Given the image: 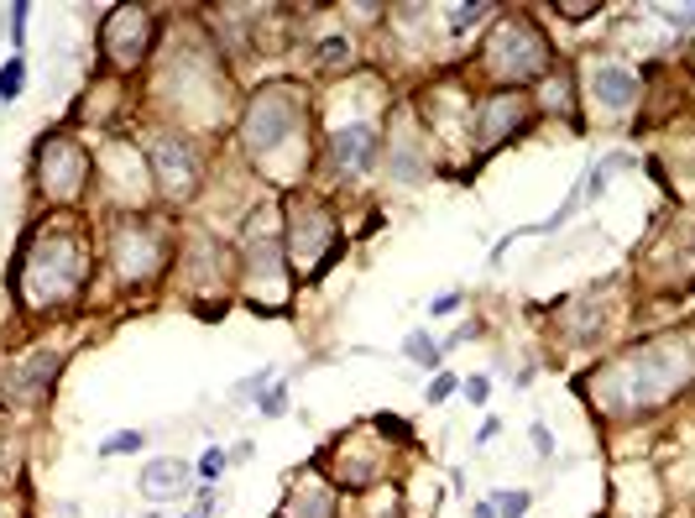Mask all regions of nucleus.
I'll list each match as a JSON object with an SVG mask.
<instances>
[{"instance_id": "nucleus-24", "label": "nucleus", "mask_w": 695, "mask_h": 518, "mask_svg": "<svg viewBox=\"0 0 695 518\" xmlns=\"http://www.w3.org/2000/svg\"><path fill=\"white\" fill-rule=\"evenodd\" d=\"M225 467H231V456H225V446H209V450L199 456V467H194V471L204 477V487H215V477H221Z\"/></svg>"}, {"instance_id": "nucleus-30", "label": "nucleus", "mask_w": 695, "mask_h": 518, "mask_svg": "<svg viewBox=\"0 0 695 518\" xmlns=\"http://www.w3.org/2000/svg\"><path fill=\"white\" fill-rule=\"evenodd\" d=\"M481 17H492V6H456V21H450V32H471Z\"/></svg>"}, {"instance_id": "nucleus-25", "label": "nucleus", "mask_w": 695, "mask_h": 518, "mask_svg": "<svg viewBox=\"0 0 695 518\" xmlns=\"http://www.w3.org/2000/svg\"><path fill=\"white\" fill-rule=\"evenodd\" d=\"M460 393H466L471 409H487V398H492V378H487V372H476V378L460 382Z\"/></svg>"}, {"instance_id": "nucleus-22", "label": "nucleus", "mask_w": 695, "mask_h": 518, "mask_svg": "<svg viewBox=\"0 0 695 518\" xmlns=\"http://www.w3.org/2000/svg\"><path fill=\"white\" fill-rule=\"evenodd\" d=\"M272 382H277V366H262V372H252V378H241L236 388H231V403H256Z\"/></svg>"}, {"instance_id": "nucleus-2", "label": "nucleus", "mask_w": 695, "mask_h": 518, "mask_svg": "<svg viewBox=\"0 0 695 518\" xmlns=\"http://www.w3.org/2000/svg\"><path fill=\"white\" fill-rule=\"evenodd\" d=\"M691 378H695V335L669 330V335H654V341L633 345L628 356L596 366L591 378H586V388L596 393V409L628 419V414L669 403V393L685 388Z\"/></svg>"}, {"instance_id": "nucleus-8", "label": "nucleus", "mask_w": 695, "mask_h": 518, "mask_svg": "<svg viewBox=\"0 0 695 518\" xmlns=\"http://www.w3.org/2000/svg\"><path fill=\"white\" fill-rule=\"evenodd\" d=\"M163 267H168V231L157 221H147V215L126 209L116 221V231H110V273L126 289H136V283H153Z\"/></svg>"}, {"instance_id": "nucleus-36", "label": "nucleus", "mask_w": 695, "mask_h": 518, "mask_svg": "<svg viewBox=\"0 0 695 518\" xmlns=\"http://www.w3.org/2000/svg\"><path fill=\"white\" fill-rule=\"evenodd\" d=\"M471 518H497V508H492V498H481V502H476V514Z\"/></svg>"}, {"instance_id": "nucleus-6", "label": "nucleus", "mask_w": 695, "mask_h": 518, "mask_svg": "<svg viewBox=\"0 0 695 518\" xmlns=\"http://www.w3.org/2000/svg\"><path fill=\"white\" fill-rule=\"evenodd\" d=\"M283 252H288L298 277H320V267L340 252L335 209L324 205V199L293 194L288 205H283Z\"/></svg>"}, {"instance_id": "nucleus-18", "label": "nucleus", "mask_w": 695, "mask_h": 518, "mask_svg": "<svg viewBox=\"0 0 695 518\" xmlns=\"http://www.w3.org/2000/svg\"><path fill=\"white\" fill-rule=\"evenodd\" d=\"M429 173V153L424 141L413 137V131H403V137H392V178L398 184H419Z\"/></svg>"}, {"instance_id": "nucleus-35", "label": "nucleus", "mask_w": 695, "mask_h": 518, "mask_svg": "<svg viewBox=\"0 0 695 518\" xmlns=\"http://www.w3.org/2000/svg\"><path fill=\"white\" fill-rule=\"evenodd\" d=\"M669 21H675V27H695V6H675V11H669Z\"/></svg>"}, {"instance_id": "nucleus-33", "label": "nucleus", "mask_w": 695, "mask_h": 518, "mask_svg": "<svg viewBox=\"0 0 695 518\" xmlns=\"http://www.w3.org/2000/svg\"><path fill=\"white\" fill-rule=\"evenodd\" d=\"M460 304H466V294H460V289H450V294H440L434 304H429V314H434V320H444V314H456Z\"/></svg>"}, {"instance_id": "nucleus-7", "label": "nucleus", "mask_w": 695, "mask_h": 518, "mask_svg": "<svg viewBox=\"0 0 695 518\" xmlns=\"http://www.w3.org/2000/svg\"><path fill=\"white\" fill-rule=\"evenodd\" d=\"M32 178H37V189H42V199H52L58 209H74L89 194V184H95V157H89V147L79 137L48 131V137L37 141Z\"/></svg>"}, {"instance_id": "nucleus-3", "label": "nucleus", "mask_w": 695, "mask_h": 518, "mask_svg": "<svg viewBox=\"0 0 695 518\" xmlns=\"http://www.w3.org/2000/svg\"><path fill=\"white\" fill-rule=\"evenodd\" d=\"M241 289L256 310H283L293 294L288 252H283V205H256L252 221L241 225Z\"/></svg>"}, {"instance_id": "nucleus-34", "label": "nucleus", "mask_w": 695, "mask_h": 518, "mask_svg": "<svg viewBox=\"0 0 695 518\" xmlns=\"http://www.w3.org/2000/svg\"><path fill=\"white\" fill-rule=\"evenodd\" d=\"M528 440H534V450H539V456H555V434H549V424H534V430H528Z\"/></svg>"}, {"instance_id": "nucleus-32", "label": "nucleus", "mask_w": 695, "mask_h": 518, "mask_svg": "<svg viewBox=\"0 0 695 518\" xmlns=\"http://www.w3.org/2000/svg\"><path fill=\"white\" fill-rule=\"evenodd\" d=\"M351 58V42H340V37H330V42H320V63L324 69H340Z\"/></svg>"}, {"instance_id": "nucleus-12", "label": "nucleus", "mask_w": 695, "mask_h": 518, "mask_svg": "<svg viewBox=\"0 0 695 518\" xmlns=\"http://www.w3.org/2000/svg\"><path fill=\"white\" fill-rule=\"evenodd\" d=\"M528 116H534V105H528L523 89H497L492 100H481L476 105V116H471L476 147H481V153H497L502 141H512L523 131Z\"/></svg>"}, {"instance_id": "nucleus-23", "label": "nucleus", "mask_w": 695, "mask_h": 518, "mask_svg": "<svg viewBox=\"0 0 695 518\" xmlns=\"http://www.w3.org/2000/svg\"><path fill=\"white\" fill-rule=\"evenodd\" d=\"M256 414H262V419H283V414H288V382H272L267 393L256 398Z\"/></svg>"}, {"instance_id": "nucleus-28", "label": "nucleus", "mask_w": 695, "mask_h": 518, "mask_svg": "<svg viewBox=\"0 0 695 518\" xmlns=\"http://www.w3.org/2000/svg\"><path fill=\"white\" fill-rule=\"evenodd\" d=\"M27 17H32V6H27V0H17V6H11V48H27Z\"/></svg>"}, {"instance_id": "nucleus-15", "label": "nucleus", "mask_w": 695, "mask_h": 518, "mask_svg": "<svg viewBox=\"0 0 695 518\" xmlns=\"http://www.w3.org/2000/svg\"><path fill=\"white\" fill-rule=\"evenodd\" d=\"M335 508H340L335 487H324L320 477H293L277 518H335Z\"/></svg>"}, {"instance_id": "nucleus-19", "label": "nucleus", "mask_w": 695, "mask_h": 518, "mask_svg": "<svg viewBox=\"0 0 695 518\" xmlns=\"http://www.w3.org/2000/svg\"><path fill=\"white\" fill-rule=\"evenodd\" d=\"M403 356L413 366H424V372H444V345L429 335V330H408L403 341Z\"/></svg>"}, {"instance_id": "nucleus-14", "label": "nucleus", "mask_w": 695, "mask_h": 518, "mask_svg": "<svg viewBox=\"0 0 695 518\" xmlns=\"http://www.w3.org/2000/svg\"><path fill=\"white\" fill-rule=\"evenodd\" d=\"M330 461H335V482L345 492H366V487L382 482V450L366 446L361 434H340V446L330 450Z\"/></svg>"}, {"instance_id": "nucleus-11", "label": "nucleus", "mask_w": 695, "mask_h": 518, "mask_svg": "<svg viewBox=\"0 0 695 518\" xmlns=\"http://www.w3.org/2000/svg\"><path fill=\"white\" fill-rule=\"evenodd\" d=\"M58 372H63V356H52V351L17 356V362L6 366V378H0V403L6 409H42Z\"/></svg>"}, {"instance_id": "nucleus-17", "label": "nucleus", "mask_w": 695, "mask_h": 518, "mask_svg": "<svg viewBox=\"0 0 695 518\" xmlns=\"http://www.w3.org/2000/svg\"><path fill=\"white\" fill-rule=\"evenodd\" d=\"M330 163H335L340 173L361 178V173L376 163V131L372 126H345V131H335V137H330Z\"/></svg>"}, {"instance_id": "nucleus-37", "label": "nucleus", "mask_w": 695, "mask_h": 518, "mask_svg": "<svg viewBox=\"0 0 695 518\" xmlns=\"http://www.w3.org/2000/svg\"><path fill=\"white\" fill-rule=\"evenodd\" d=\"M0 518H21V508L11 498H0Z\"/></svg>"}, {"instance_id": "nucleus-27", "label": "nucleus", "mask_w": 695, "mask_h": 518, "mask_svg": "<svg viewBox=\"0 0 695 518\" xmlns=\"http://www.w3.org/2000/svg\"><path fill=\"white\" fill-rule=\"evenodd\" d=\"M492 508H497V518H523L528 514V492H497Z\"/></svg>"}, {"instance_id": "nucleus-4", "label": "nucleus", "mask_w": 695, "mask_h": 518, "mask_svg": "<svg viewBox=\"0 0 695 518\" xmlns=\"http://www.w3.org/2000/svg\"><path fill=\"white\" fill-rule=\"evenodd\" d=\"M304 131V89L277 79V85H262L241 110V147L246 157H256L267 173H277V157L293 153V141Z\"/></svg>"}, {"instance_id": "nucleus-9", "label": "nucleus", "mask_w": 695, "mask_h": 518, "mask_svg": "<svg viewBox=\"0 0 695 518\" xmlns=\"http://www.w3.org/2000/svg\"><path fill=\"white\" fill-rule=\"evenodd\" d=\"M157 42V17L147 6H110V17L100 27V52L110 74H136L147 58H153Z\"/></svg>"}, {"instance_id": "nucleus-20", "label": "nucleus", "mask_w": 695, "mask_h": 518, "mask_svg": "<svg viewBox=\"0 0 695 518\" xmlns=\"http://www.w3.org/2000/svg\"><path fill=\"white\" fill-rule=\"evenodd\" d=\"M21 89H27V52H11L0 63V105H17Z\"/></svg>"}, {"instance_id": "nucleus-26", "label": "nucleus", "mask_w": 695, "mask_h": 518, "mask_svg": "<svg viewBox=\"0 0 695 518\" xmlns=\"http://www.w3.org/2000/svg\"><path fill=\"white\" fill-rule=\"evenodd\" d=\"M376 430L388 434L392 446H413V424L408 419H392V414H376Z\"/></svg>"}, {"instance_id": "nucleus-5", "label": "nucleus", "mask_w": 695, "mask_h": 518, "mask_svg": "<svg viewBox=\"0 0 695 518\" xmlns=\"http://www.w3.org/2000/svg\"><path fill=\"white\" fill-rule=\"evenodd\" d=\"M549 37L528 21V11H508L497 21L487 42H481V69L492 74L502 89L534 85V79H549Z\"/></svg>"}, {"instance_id": "nucleus-31", "label": "nucleus", "mask_w": 695, "mask_h": 518, "mask_svg": "<svg viewBox=\"0 0 695 518\" xmlns=\"http://www.w3.org/2000/svg\"><path fill=\"white\" fill-rule=\"evenodd\" d=\"M456 388H460V378H456V372H434V378H429V403H444V398H450V393H456Z\"/></svg>"}, {"instance_id": "nucleus-10", "label": "nucleus", "mask_w": 695, "mask_h": 518, "mask_svg": "<svg viewBox=\"0 0 695 518\" xmlns=\"http://www.w3.org/2000/svg\"><path fill=\"white\" fill-rule=\"evenodd\" d=\"M147 173H153V184L168 199H194L204 184V157L199 147L188 137H178V131H157L153 141H147Z\"/></svg>"}, {"instance_id": "nucleus-16", "label": "nucleus", "mask_w": 695, "mask_h": 518, "mask_svg": "<svg viewBox=\"0 0 695 518\" xmlns=\"http://www.w3.org/2000/svg\"><path fill=\"white\" fill-rule=\"evenodd\" d=\"M586 85H591V100L607 105L611 116H623V110L638 105V79H633L628 69H617V63H596V69L586 74Z\"/></svg>"}, {"instance_id": "nucleus-13", "label": "nucleus", "mask_w": 695, "mask_h": 518, "mask_svg": "<svg viewBox=\"0 0 695 518\" xmlns=\"http://www.w3.org/2000/svg\"><path fill=\"white\" fill-rule=\"evenodd\" d=\"M136 492L153 502V508H168V502H184L194 492V467H188L184 456H157L141 467L136 477Z\"/></svg>"}, {"instance_id": "nucleus-21", "label": "nucleus", "mask_w": 695, "mask_h": 518, "mask_svg": "<svg viewBox=\"0 0 695 518\" xmlns=\"http://www.w3.org/2000/svg\"><path fill=\"white\" fill-rule=\"evenodd\" d=\"M147 446V430H116L100 440V461H116V456H141Z\"/></svg>"}, {"instance_id": "nucleus-1", "label": "nucleus", "mask_w": 695, "mask_h": 518, "mask_svg": "<svg viewBox=\"0 0 695 518\" xmlns=\"http://www.w3.org/2000/svg\"><path fill=\"white\" fill-rule=\"evenodd\" d=\"M89 277H95V242H89V225L74 215H52V221L32 225L11 262V289L27 314L74 310L85 299Z\"/></svg>"}, {"instance_id": "nucleus-29", "label": "nucleus", "mask_w": 695, "mask_h": 518, "mask_svg": "<svg viewBox=\"0 0 695 518\" xmlns=\"http://www.w3.org/2000/svg\"><path fill=\"white\" fill-rule=\"evenodd\" d=\"M601 6L596 0H555V17H570V21H586V17H596Z\"/></svg>"}]
</instances>
